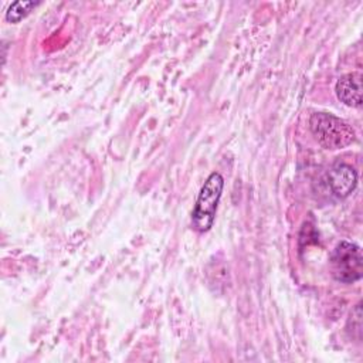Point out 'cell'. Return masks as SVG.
I'll use <instances>...</instances> for the list:
<instances>
[{
  "label": "cell",
  "instance_id": "obj_3",
  "mask_svg": "<svg viewBox=\"0 0 363 363\" xmlns=\"http://www.w3.org/2000/svg\"><path fill=\"white\" fill-rule=\"evenodd\" d=\"M332 277L342 284H353L363 277L362 248L350 241H339L330 252Z\"/></svg>",
  "mask_w": 363,
  "mask_h": 363
},
{
  "label": "cell",
  "instance_id": "obj_2",
  "mask_svg": "<svg viewBox=\"0 0 363 363\" xmlns=\"http://www.w3.org/2000/svg\"><path fill=\"white\" fill-rule=\"evenodd\" d=\"M223 187L224 179L218 172H213L206 179L191 214V225L196 231L206 233L213 227Z\"/></svg>",
  "mask_w": 363,
  "mask_h": 363
},
{
  "label": "cell",
  "instance_id": "obj_6",
  "mask_svg": "<svg viewBox=\"0 0 363 363\" xmlns=\"http://www.w3.org/2000/svg\"><path fill=\"white\" fill-rule=\"evenodd\" d=\"M38 3L37 1H31V0H18L14 1L9 6L7 11H6V20L10 23H18L20 20H23Z\"/></svg>",
  "mask_w": 363,
  "mask_h": 363
},
{
  "label": "cell",
  "instance_id": "obj_1",
  "mask_svg": "<svg viewBox=\"0 0 363 363\" xmlns=\"http://www.w3.org/2000/svg\"><path fill=\"white\" fill-rule=\"evenodd\" d=\"M309 128L318 143L325 149H343L356 139V132L349 122L328 112L311 115Z\"/></svg>",
  "mask_w": 363,
  "mask_h": 363
},
{
  "label": "cell",
  "instance_id": "obj_5",
  "mask_svg": "<svg viewBox=\"0 0 363 363\" xmlns=\"http://www.w3.org/2000/svg\"><path fill=\"white\" fill-rule=\"evenodd\" d=\"M362 74L349 72L342 75L335 86L336 96L340 102L352 108L362 106Z\"/></svg>",
  "mask_w": 363,
  "mask_h": 363
},
{
  "label": "cell",
  "instance_id": "obj_4",
  "mask_svg": "<svg viewBox=\"0 0 363 363\" xmlns=\"http://www.w3.org/2000/svg\"><path fill=\"white\" fill-rule=\"evenodd\" d=\"M326 184L333 196L346 199L357 186V173L347 163H336L326 173Z\"/></svg>",
  "mask_w": 363,
  "mask_h": 363
}]
</instances>
